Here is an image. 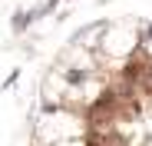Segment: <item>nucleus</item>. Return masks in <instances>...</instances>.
Listing matches in <instances>:
<instances>
[{"label": "nucleus", "mask_w": 152, "mask_h": 146, "mask_svg": "<svg viewBox=\"0 0 152 146\" xmlns=\"http://www.w3.org/2000/svg\"><path fill=\"white\" fill-rule=\"evenodd\" d=\"M86 80H89V73H86L83 66H66V70H63V83L73 86V90H76V86H83Z\"/></svg>", "instance_id": "4"}, {"label": "nucleus", "mask_w": 152, "mask_h": 146, "mask_svg": "<svg viewBox=\"0 0 152 146\" xmlns=\"http://www.w3.org/2000/svg\"><path fill=\"white\" fill-rule=\"evenodd\" d=\"M60 4H63V0H43L40 7H30L33 23H37V20H43V17H50V13H56V10H60Z\"/></svg>", "instance_id": "5"}, {"label": "nucleus", "mask_w": 152, "mask_h": 146, "mask_svg": "<svg viewBox=\"0 0 152 146\" xmlns=\"http://www.w3.org/2000/svg\"><path fill=\"white\" fill-rule=\"evenodd\" d=\"M149 66H152L149 50H145L142 43H136V50L129 53V60H126V63H122V70H119V80L139 90V83H142V77H145V70H149Z\"/></svg>", "instance_id": "1"}, {"label": "nucleus", "mask_w": 152, "mask_h": 146, "mask_svg": "<svg viewBox=\"0 0 152 146\" xmlns=\"http://www.w3.org/2000/svg\"><path fill=\"white\" fill-rule=\"evenodd\" d=\"M20 73H23L20 66H17V70H10V77H7L4 83H0V90H13V86H17V80H20Z\"/></svg>", "instance_id": "6"}, {"label": "nucleus", "mask_w": 152, "mask_h": 146, "mask_svg": "<svg viewBox=\"0 0 152 146\" xmlns=\"http://www.w3.org/2000/svg\"><path fill=\"white\" fill-rule=\"evenodd\" d=\"M63 4H73V0H63Z\"/></svg>", "instance_id": "7"}, {"label": "nucleus", "mask_w": 152, "mask_h": 146, "mask_svg": "<svg viewBox=\"0 0 152 146\" xmlns=\"http://www.w3.org/2000/svg\"><path fill=\"white\" fill-rule=\"evenodd\" d=\"M106 27H109V20H93V23H83L80 30H73V37H69V43L76 46V43H80V40H86L89 33H96V30H106Z\"/></svg>", "instance_id": "3"}, {"label": "nucleus", "mask_w": 152, "mask_h": 146, "mask_svg": "<svg viewBox=\"0 0 152 146\" xmlns=\"http://www.w3.org/2000/svg\"><path fill=\"white\" fill-rule=\"evenodd\" d=\"M30 27H33V13H30L27 7L13 10V17H10V30H13V37H23Z\"/></svg>", "instance_id": "2"}]
</instances>
